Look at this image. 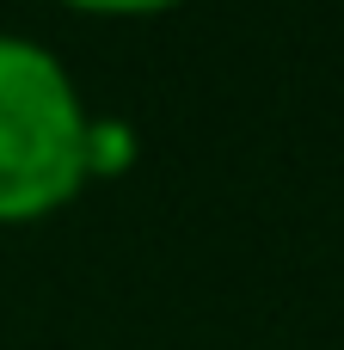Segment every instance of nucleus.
Segmentation results:
<instances>
[{
    "instance_id": "f257e3e1",
    "label": "nucleus",
    "mask_w": 344,
    "mask_h": 350,
    "mask_svg": "<svg viewBox=\"0 0 344 350\" xmlns=\"http://www.w3.org/2000/svg\"><path fill=\"white\" fill-rule=\"evenodd\" d=\"M92 105L74 68L31 31H0V228L62 215L86 191Z\"/></svg>"
},
{
    "instance_id": "f03ea898",
    "label": "nucleus",
    "mask_w": 344,
    "mask_h": 350,
    "mask_svg": "<svg viewBox=\"0 0 344 350\" xmlns=\"http://www.w3.org/2000/svg\"><path fill=\"white\" fill-rule=\"evenodd\" d=\"M142 160V135L129 117L117 111H92V129H86V185H117L129 178Z\"/></svg>"
},
{
    "instance_id": "7ed1b4c3",
    "label": "nucleus",
    "mask_w": 344,
    "mask_h": 350,
    "mask_svg": "<svg viewBox=\"0 0 344 350\" xmlns=\"http://www.w3.org/2000/svg\"><path fill=\"white\" fill-rule=\"evenodd\" d=\"M55 6H68V12H80V18L135 25V18H166V12H178V6H191V0H55Z\"/></svg>"
}]
</instances>
